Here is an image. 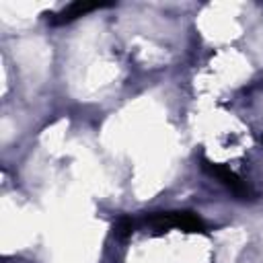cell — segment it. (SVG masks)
<instances>
[{
    "label": "cell",
    "instance_id": "3957f363",
    "mask_svg": "<svg viewBox=\"0 0 263 263\" xmlns=\"http://www.w3.org/2000/svg\"><path fill=\"white\" fill-rule=\"evenodd\" d=\"M103 6H107V4H99V2H72L64 10L51 14L47 21H49V25H66V23H72V21H76L78 16H82V14L90 12V10L103 8Z\"/></svg>",
    "mask_w": 263,
    "mask_h": 263
},
{
    "label": "cell",
    "instance_id": "277c9868",
    "mask_svg": "<svg viewBox=\"0 0 263 263\" xmlns=\"http://www.w3.org/2000/svg\"><path fill=\"white\" fill-rule=\"evenodd\" d=\"M134 226H136V222H134L129 216H121V218L115 222L113 232H115V236H117V238H127V236H132Z\"/></svg>",
    "mask_w": 263,
    "mask_h": 263
},
{
    "label": "cell",
    "instance_id": "6da1fadb",
    "mask_svg": "<svg viewBox=\"0 0 263 263\" xmlns=\"http://www.w3.org/2000/svg\"><path fill=\"white\" fill-rule=\"evenodd\" d=\"M146 224L156 232L168 228H179L185 232H208L205 222L193 212H156L146 216Z\"/></svg>",
    "mask_w": 263,
    "mask_h": 263
},
{
    "label": "cell",
    "instance_id": "7a4b0ae2",
    "mask_svg": "<svg viewBox=\"0 0 263 263\" xmlns=\"http://www.w3.org/2000/svg\"><path fill=\"white\" fill-rule=\"evenodd\" d=\"M201 168H203L210 177H216V179H218L224 187H228L230 193L236 195L238 199H253V197H255V193L251 191V187H249L234 171H230L228 166H224V164H220V162H212V160H208L205 156H201Z\"/></svg>",
    "mask_w": 263,
    "mask_h": 263
}]
</instances>
